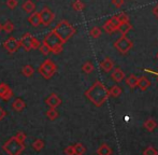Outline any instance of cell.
<instances>
[{
	"instance_id": "28",
	"label": "cell",
	"mask_w": 158,
	"mask_h": 155,
	"mask_svg": "<svg viewBox=\"0 0 158 155\" xmlns=\"http://www.w3.org/2000/svg\"><path fill=\"white\" fill-rule=\"evenodd\" d=\"M44 145H45V143H44V141L42 140V139H37V140H35V141H33V143H32L33 150H35V151H37V152L41 151V150L44 148Z\"/></svg>"
},
{
	"instance_id": "27",
	"label": "cell",
	"mask_w": 158,
	"mask_h": 155,
	"mask_svg": "<svg viewBox=\"0 0 158 155\" xmlns=\"http://www.w3.org/2000/svg\"><path fill=\"white\" fill-rule=\"evenodd\" d=\"M59 113L58 111H57L56 109H53V108H50V109L46 111V116H48V119H51V121H55V119L58 117Z\"/></svg>"
},
{
	"instance_id": "37",
	"label": "cell",
	"mask_w": 158,
	"mask_h": 155,
	"mask_svg": "<svg viewBox=\"0 0 158 155\" xmlns=\"http://www.w3.org/2000/svg\"><path fill=\"white\" fill-rule=\"evenodd\" d=\"M14 137H15V138L17 139V140L19 141V142H23V143H24V141L26 140V135L24 134L23 132H17L16 135H15Z\"/></svg>"
},
{
	"instance_id": "34",
	"label": "cell",
	"mask_w": 158,
	"mask_h": 155,
	"mask_svg": "<svg viewBox=\"0 0 158 155\" xmlns=\"http://www.w3.org/2000/svg\"><path fill=\"white\" fill-rule=\"evenodd\" d=\"M143 155H158L157 150L154 147H148L145 150L143 151Z\"/></svg>"
},
{
	"instance_id": "9",
	"label": "cell",
	"mask_w": 158,
	"mask_h": 155,
	"mask_svg": "<svg viewBox=\"0 0 158 155\" xmlns=\"http://www.w3.org/2000/svg\"><path fill=\"white\" fill-rule=\"evenodd\" d=\"M13 97V90L6 83H0V99L4 101L10 100Z\"/></svg>"
},
{
	"instance_id": "13",
	"label": "cell",
	"mask_w": 158,
	"mask_h": 155,
	"mask_svg": "<svg viewBox=\"0 0 158 155\" xmlns=\"http://www.w3.org/2000/svg\"><path fill=\"white\" fill-rule=\"evenodd\" d=\"M99 66L104 72H110L114 69V63H113V61L111 58H104L100 63Z\"/></svg>"
},
{
	"instance_id": "4",
	"label": "cell",
	"mask_w": 158,
	"mask_h": 155,
	"mask_svg": "<svg viewBox=\"0 0 158 155\" xmlns=\"http://www.w3.org/2000/svg\"><path fill=\"white\" fill-rule=\"evenodd\" d=\"M43 42L51 48V52L55 55H58L63 52V45L64 43L61 42V40L56 36L53 31L48 32L45 36V38L43 39Z\"/></svg>"
},
{
	"instance_id": "30",
	"label": "cell",
	"mask_w": 158,
	"mask_h": 155,
	"mask_svg": "<svg viewBox=\"0 0 158 155\" xmlns=\"http://www.w3.org/2000/svg\"><path fill=\"white\" fill-rule=\"evenodd\" d=\"M84 8H85V4H84V2L82 0H75L72 3V9L74 11H77V12L84 10Z\"/></svg>"
},
{
	"instance_id": "11",
	"label": "cell",
	"mask_w": 158,
	"mask_h": 155,
	"mask_svg": "<svg viewBox=\"0 0 158 155\" xmlns=\"http://www.w3.org/2000/svg\"><path fill=\"white\" fill-rule=\"evenodd\" d=\"M45 103L50 108H53V109H56L57 107L61 105V99L59 98V96L55 93H52L48 98L45 99Z\"/></svg>"
},
{
	"instance_id": "1",
	"label": "cell",
	"mask_w": 158,
	"mask_h": 155,
	"mask_svg": "<svg viewBox=\"0 0 158 155\" xmlns=\"http://www.w3.org/2000/svg\"><path fill=\"white\" fill-rule=\"evenodd\" d=\"M86 98L96 107H101L109 99V90L104 86V84L100 81H96L84 94Z\"/></svg>"
},
{
	"instance_id": "35",
	"label": "cell",
	"mask_w": 158,
	"mask_h": 155,
	"mask_svg": "<svg viewBox=\"0 0 158 155\" xmlns=\"http://www.w3.org/2000/svg\"><path fill=\"white\" fill-rule=\"evenodd\" d=\"M40 45H41V42L39 41V39L35 38V37H32L31 38V48H33V50H39Z\"/></svg>"
},
{
	"instance_id": "6",
	"label": "cell",
	"mask_w": 158,
	"mask_h": 155,
	"mask_svg": "<svg viewBox=\"0 0 158 155\" xmlns=\"http://www.w3.org/2000/svg\"><path fill=\"white\" fill-rule=\"evenodd\" d=\"M133 43L129 38H127V36H122L119 39H117L114 43V48L122 54H126L127 52L130 51V48H132Z\"/></svg>"
},
{
	"instance_id": "10",
	"label": "cell",
	"mask_w": 158,
	"mask_h": 155,
	"mask_svg": "<svg viewBox=\"0 0 158 155\" xmlns=\"http://www.w3.org/2000/svg\"><path fill=\"white\" fill-rule=\"evenodd\" d=\"M118 26H119V23L117 22L116 17L113 16L103 24V29L106 30V32H108V34H112V32L116 31Z\"/></svg>"
},
{
	"instance_id": "26",
	"label": "cell",
	"mask_w": 158,
	"mask_h": 155,
	"mask_svg": "<svg viewBox=\"0 0 158 155\" xmlns=\"http://www.w3.org/2000/svg\"><path fill=\"white\" fill-rule=\"evenodd\" d=\"M33 72H35V68L32 67L31 65H26L23 67V69H22V73H23V76L29 78L31 77L33 74Z\"/></svg>"
},
{
	"instance_id": "15",
	"label": "cell",
	"mask_w": 158,
	"mask_h": 155,
	"mask_svg": "<svg viewBox=\"0 0 158 155\" xmlns=\"http://www.w3.org/2000/svg\"><path fill=\"white\" fill-rule=\"evenodd\" d=\"M111 78H112L115 82L119 83V82H122L125 79V73H124V71L121 68H115V69L113 70L112 74H111Z\"/></svg>"
},
{
	"instance_id": "20",
	"label": "cell",
	"mask_w": 158,
	"mask_h": 155,
	"mask_svg": "<svg viewBox=\"0 0 158 155\" xmlns=\"http://www.w3.org/2000/svg\"><path fill=\"white\" fill-rule=\"evenodd\" d=\"M138 81H139V78L137 76H135V74H130V76L126 79V84L130 88H135L138 86Z\"/></svg>"
},
{
	"instance_id": "23",
	"label": "cell",
	"mask_w": 158,
	"mask_h": 155,
	"mask_svg": "<svg viewBox=\"0 0 158 155\" xmlns=\"http://www.w3.org/2000/svg\"><path fill=\"white\" fill-rule=\"evenodd\" d=\"M94 69H95L94 64H93L92 61H86V63H84L83 66H82V71L86 74L92 73V72L94 71Z\"/></svg>"
},
{
	"instance_id": "43",
	"label": "cell",
	"mask_w": 158,
	"mask_h": 155,
	"mask_svg": "<svg viewBox=\"0 0 158 155\" xmlns=\"http://www.w3.org/2000/svg\"><path fill=\"white\" fill-rule=\"evenodd\" d=\"M157 58H158V53H157Z\"/></svg>"
},
{
	"instance_id": "29",
	"label": "cell",
	"mask_w": 158,
	"mask_h": 155,
	"mask_svg": "<svg viewBox=\"0 0 158 155\" xmlns=\"http://www.w3.org/2000/svg\"><path fill=\"white\" fill-rule=\"evenodd\" d=\"M2 30H4L6 34H11V32L14 30V24L11 21H6V23L2 25Z\"/></svg>"
},
{
	"instance_id": "39",
	"label": "cell",
	"mask_w": 158,
	"mask_h": 155,
	"mask_svg": "<svg viewBox=\"0 0 158 155\" xmlns=\"http://www.w3.org/2000/svg\"><path fill=\"white\" fill-rule=\"evenodd\" d=\"M124 2H125V0H112V3L114 4L117 9L121 8V6L124 4Z\"/></svg>"
},
{
	"instance_id": "18",
	"label": "cell",
	"mask_w": 158,
	"mask_h": 155,
	"mask_svg": "<svg viewBox=\"0 0 158 155\" xmlns=\"http://www.w3.org/2000/svg\"><path fill=\"white\" fill-rule=\"evenodd\" d=\"M22 9H23L26 13H30V14H31L32 12H35V3H33L31 0H25V1H24V3L22 4Z\"/></svg>"
},
{
	"instance_id": "40",
	"label": "cell",
	"mask_w": 158,
	"mask_h": 155,
	"mask_svg": "<svg viewBox=\"0 0 158 155\" xmlns=\"http://www.w3.org/2000/svg\"><path fill=\"white\" fill-rule=\"evenodd\" d=\"M6 116V111L3 109V108L0 107V121H2Z\"/></svg>"
},
{
	"instance_id": "7",
	"label": "cell",
	"mask_w": 158,
	"mask_h": 155,
	"mask_svg": "<svg viewBox=\"0 0 158 155\" xmlns=\"http://www.w3.org/2000/svg\"><path fill=\"white\" fill-rule=\"evenodd\" d=\"M39 13H40V17H41V24L43 26H50L51 23L55 19V14L48 6H44Z\"/></svg>"
},
{
	"instance_id": "2",
	"label": "cell",
	"mask_w": 158,
	"mask_h": 155,
	"mask_svg": "<svg viewBox=\"0 0 158 155\" xmlns=\"http://www.w3.org/2000/svg\"><path fill=\"white\" fill-rule=\"evenodd\" d=\"M52 31L54 32V34L61 40V42L64 44L75 32H77V29H75L68 21L63 19V21H60L54 28H53Z\"/></svg>"
},
{
	"instance_id": "21",
	"label": "cell",
	"mask_w": 158,
	"mask_h": 155,
	"mask_svg": "<svg viewBox=\"0 0 158 155\" xmlns=\"http://www.w3.org/2000/svg\"><path fill=\"white\" fill-rule=\"evenodd\" d=\"M131 28H132V26H131V24L128 22V23L119 24V26H118V28H117V30H118V31L121 32L122 36H126V35L128 34V32L131 30Z\"/></svg>"
},
{
	"instance_id": "5",
	"label": "cell",
	"mask_w": 158,
	"mask_h": 155,
	"mask_svg": "<svg viewBox=\"0 0 158 155\" xmlns=\"http://www.w3.org/2000/svg\"><path fill=\"white\" fill-rule=\"evenodd\" d=\"M57 71V66L52 59L48 58L39 66L38 68V72L41 74L42 78H44L45 80H50L51 78H53Z\"/></svg>"
},
{
	"instance_id": "19",
	"label": "cell",
	"mask_w": 158,
	"mask_h": 155,
	"mask_svg": "<svg viewBox=\"0 0 158 155\" xmlns=\"http://www.w3.org/2000/svg\"><path fill=\"white\" fill-rule=\"evenodd\" d=\"M98 155H112V149L106 143H102L97 149Z\"/></svg>"
},
{
	"instance_id": "41",
	"label": "cell",
	"mask_w": 158,
	"mask_h": 155,
	"mask_svg": "<svg viewBox=\"0 0 158 155\" xmlns=\"http://www.w3.org/2000/svg\"><path fill=\"white\" fill-rule=\"evenodd\" d=\"M153 14H154L155 16L158 19V3L154 6V8H153Z\"/></svg>"
},
{
	"instance_id": "24",
	"label": "cell",
	"mask_w": 158,
	"mask_h": 155,
	"mask_svg": "<svg viewBox=\"0 0 158 155\" xmlns=\"http://www.w3.org/2000/svg\"><path fill=\"white\" fill-rule=\"evenodd\" d=\"M122 88L119 87V86H117V85H114V86H112V87L109 90V95L110 96H112V97H118V96H121L122 95Z\"/></svg>"
},
{
	"instance_id": "17",
	"label": "cell",
	"mask_w": 158,
	"mask_h": 155,
	"mask_svg": "<svg viewBox=\"0 0 158 155\" xmlns=\"http://www.w3.org/2000/svg\"><path fill=\"white\" fill-rule=\"evenodd\" d=\"M150 86H151V82L148 78L146 77L139 78V81H138V87H139L142 92H145Z\"/></svg>"
},
{
	"instance_id": "22",
	"label": "cell",
	"mask_w": 158,
	"mask_h": 155,
	"mask_svg": "<svg viewBox=\"0 0 158 155\" xmlns=\"http://www.w3.org/2000/svg\"><path fill=\"white\" fill-rule=\"evenodd\" d=\"M157 127V123L154 119H148L144 122V128L148 132H153Z\"/></svg>"
},
{
	"instance_id": "31",
	"label": "cell",
	"mask_w": 158,
	"mask_h": 155,
	"mask_svg": "<svg viewBox=\"0 0 158 155\" xmlns=\"http://www.w3.org/2000/svg\"><path fill=\"white\" fill-rule=\"evenodd\" d=\"M89 35H90V37L94 39L99 38V37L101 36V29H100L98 26H94V27L89 30Z\"/></svg>"
},
{
	"instance_id": "38",
	"label": "cell",
	"mask_w": 158,
	"mask_h": 155,
	"mask_svg": "<svg viewBox=\"0 0 158 155\" xmlns=\"http://www.w3.org/2000/svg\"><path fill=\"white\" fill-rule=\"evenodd\" d=\"M64 154H66V155H75L73 145H68V147L64 149Z\"/></svg>"
},
{
	"instance_id": "12",
	"label": "cell",
	"mask_w": 158,
	"mask_h": 155,
	"mask_svg": "<svg viewBox=\"0 0 158 155\" xmlns=\"http://www.w3.org/2000/svg\"><path fill=\"white\" fill-rule=\"evenodd\" d=\"M31 38H32V36L29 34V32L24 34V36L19 40V46H22L25 51L29 52V51L31 50Z\"/></svg>"
},
{
	"instance_id": "36",
	"label": "cell",
	"mask_w": 158,
	"mask_h": 155,
	"mask_svg": "<svg viewBox=\"0 0 158 155\" xmlns=\"http://www.w3.org/2000/svg\"><path fill=\"white\" fill-rule=\"evenodd\" d=\"M6 6L11 10L15 9L17 6V0H6Z\"/></svg>"
},
{
	"instance_id": "32",
	"label": "cell",
	"mask_w": 158,
	"mask_h": 155,
	"mask_svg": "<svg viewBox=\"0 0 158 155\" xmlns=\"http://www.w3.org/2000/svg\"><path fill=\"white\" fill-rule=\"evenodd\" d=\"M115 17H116L117 22H118L119 24L128 23V22H129V17H128V15H127L126 13H119V14L115 15Z\"/></svg>"
},
{
	"instance_id": "16",
	"label": "cell",
	"mask_w": 158,
	"mask_h": 155,
	"mask_svg": "<svg viewBox=\"0 0 158 155\" xmlns=\"http://www.w3.org/2000/svg\"><path fill=\"white\" fill-rule=\"evenodd\" d=\"M25 107H26V103L22 98H16L12 103L13 110H14V111H16V112L23 111V110L25 109Z\"/></svg>"
},
{
	"instance_id": "25",
	"label": "cell",
	"mask_w": 158,
	"mask_h": 155,
	"mask_svg": "<svg viewBox=\"0 0 158 155\" xmlns=\"http://www.w3.org/2000/svg\"><path fill=\"white\" fill-rule=\"evenodd\" d=\"M73 148H74L75 155H84V153L86 152V148L84 147V145L81 142H77V145H73Z\"/></svg>"
},
{
	"instance_id": "3",
	"label": "cell",
	"mask_w": 158,
	"mask_h": 155,
	"mask_svg": "<svg viewBox=\"0 0 158 155\" xmlns=\"http://www.w3.org/2000/svg\"><path fill=\"white\" fill-rule=\"evenodd\" d=\"M2 149L8 155H21L22 152L25 150V145L19 142L15 137H11L8 141L3 143Z\"/></svg>"
},
{
	"instance_id": "8",
	"label": "cell",
	"mask_w": 158,
	"mask_h": 155,
	"mask_svg": "<svg viewBox=\"0 0 158 155\" xmlns=\"http://www.w3.org/2000/svg\"><path fill=\"white\" fill-rule=\"evenodd\" d=\"M3 48H6L10 54H13V53L17 52L21 46H19V41L16 38H14V37H9V38L3 42Z\"/></svg>"
},
{
	"instance_id": "42",
	"label": "cell",
	"mask_w": 158,
	"mask_h": 155,
	"mask_svg": "<svg viewBox=\"0 0 158 155\" xmlns=\"http://www.w3.org/2000/svg\"><path fill=\"white\" fill-rule=\"evenodd\" d=\"M1 30H2V24L0 23V32H1Z\"/></svg>"
},
{
	"instance_id": "14",
	"label": "cell",
	"mask_w": 158,
	"mask_h": 155,
	"mask_svg": "<svg viewBox=\"0 0 158 155\" xmlns=\"http://www.w3.org/2000/svg\"><path fill=\"white\" fill-rule=\"evenodd\" d=\"M28 22L33 27H38L39 25H41V17H40V13L35 11L30 14V16L28 17Z\"/></svg>"
},
{
	"instance_id": "33",
	"label": "cell",
	"mask_w": 158,
	"mask_h": 155,
	"mask_svg": "<svg viewBox=\"0 0 158 155\" xmlns=\"http://www.w3.org/2000/svg\"><path fill=\"white\" fill-rule=\"evenodd\" d=\"M39 51L41 52V54L44 55V56H48V55L51 53V48H48L44 42H42L41 43V45H40V48H39Z\"/></svg>"
}]
</instances>
